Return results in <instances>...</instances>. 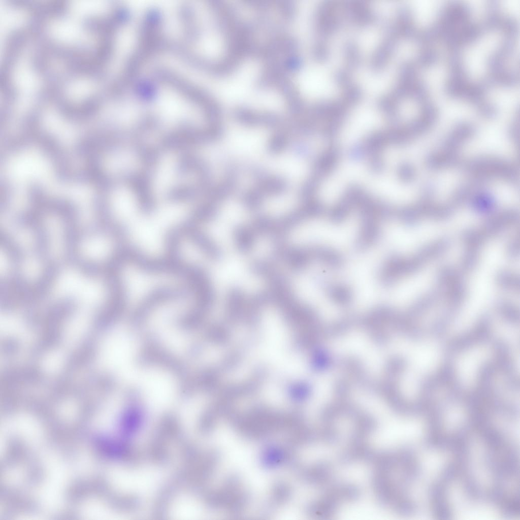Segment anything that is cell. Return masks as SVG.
<instances>
[{"label":"cell","instance_id":"obj_1","mask_svg":"<svg viewBox=\"0 0 520 520\" xmlns=\"http://www.w3.org/2000/svg\"><path fill=\"white\" fill-rule=\"evenodd\" d=\"M223 133L221 124H209L204 128L183 125L165 136L161 144L167 150H182L217 141L222 136Z\"/></svg>","mask_w":520,"mask_h":520},{"label":"cell","instance_id":"obj_2","mask_svg":"<svg viewBox=\"0 0 520 520\" xmlns=\"http://www.w3.org/2000/svg\"><path fill=\"white\" fill-rule=\"evenodd\" d=\"M188 289L168 286H161L153 289L143 299L132 315L134 323L143 321L148 314L158 305L170 301L183 299L189 295Z\"/></svg>","mask_w":520,"mask_h":520},{"label":"cell","instance_id":"obj_3","mask_svg":"<svg viewBox=\"0 0 520 520\" xmlns=\"http://www.w3.org/2000/svg\"><path fill=\"white\" fill-rule=\"evenodd\" d=\"M151 177L143 170L128 173L125 176V181L135 194L141 210L145 214L152 213L155 208Z\"/></svg>","mask_w":520,"mask_h":520},{"label":"cell","instance_id":"obj_4","mask_svg":"<svg viewBox=\"0 0 520 520\" xmlns=\"http://www.w3.org/2000/svg\"><path fill=\"white\" fill-rule=\"evenodd\" d=\"M176 226L183 238H187L207 256L213 259L220 258L221 252L219 248L197 226V223L189 218Z\"/></svg>","mask_w":520,"mask_h":520},{"label":"cell","instance_id":"obj_5","mask_svg":"<svg viewBox=\"0 0 520 520\" xmlns=\"http://www.w3.org/2000/svg\"><path fill=\"white\" fill-rule=\"evenodd\" d=\"M235 119L240 123L249 126H263L271 128L281 126L283 122L277 114L270 113H257L245 108H239L234 112Z\"/></svg>","mask_w":520,"mask_h":520},{"label":"cell","instance_id":"obj_6","mask_svg":"<svg viewBox=\"0 0 520 520\" xmlns=\"http://www.w3.org/2000/svg\"><path fill=\"white\" fill-rule=\"evenodd\" d=\"M178 171L181 174L192 173L198 179L211 180V171L208 165L200 157L192 154H184L179 159Z\"/></svg>","mask_w":520,"mask_h":520},{"label":"cell","instance_id":"obj_7","mask_svg":"<svg viewBox=\"0 0 520 520\" xmlns=\"http://www.w3.org/2000/svg\"><path fill=\"white\" fill-rule=\"evenodd\" d=\"M290 133L284 128L276 132L269 143V150L272 153L283 151L289 143Z\"/></svg>","mask_w":520,"mask_h":520},{"label":"cell","instance_id":"obj_8","mask_svg":"<svg viewBox=\"0 0 520 520\" xmlns=\"http://www.w3.org/2000/svg\"><path fill=\"white\" fill-rule=\"evenodd\" d=\"M482 30L478 24L471 22H465L459 32L461 44L471 43L478 39L481 36Z\"/></svg>","mask_w":520,"mask_h":520},{"label":"cell","instance_id":"obj_9","mask_svg":"<svg viewBox=\"0 0 520 520\" xmlns=\"http://www.w3.org/2000/svg\"><path fill=\"white\" fill-rule=\"evenodd\" d=\"M439 59L438 53L433 49L422 50L418 57V62L422 66L428 67L435 64Z\"/></svg>","mask_w":520,"mask_h":520},{"label":"cell","instance_id":"obj_10","mask_svg":"<svg viewBox=\"0 0 520 520\" xmlns=\"http://www.w3.org/2000/svg\"><path fill=\"white\" fill-rule=\"evenodd\" d=\"M500 28L507 34V36L514 37L518 32V24L513 17L505 16L502 18Z\"/></svg>","mask_w":520,"mask_h":520},{"label":"cell","instance_id":"obj_11","mask_svg":"<svg viewBox=\"0 0 520 520\" xmlns=\"http://www.w3.org/2000/svg\"><path fill=\"white\" fill-rule=\"evenodd\" d=\"M399 177L404 181H409L413 179L414 171L413 167L408 164L401 165L398 170Z\"/></svg>","mask_w":520,"mask_h":520},{"label":"cell","instance_id":"obj_12","mask_svg":"<svg viewBox=\"0 0 520 520\" xmlns=\"http://www.w3.org/2000/svg\"><path fill=\"white\" fill-rule=\"evenodd\" d=\"M477 108L480 114L486 117H491L496 113L495 107L486 102H483L477 106Z\"/></svg>","mask_w":520,"mask_h":520}]
</instances>
